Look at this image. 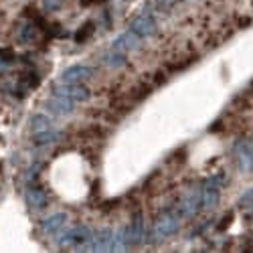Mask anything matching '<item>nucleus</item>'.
<instances>
[{
    "instance_id": "obj_19",
    "label": "nucleus",
    "mask_w": 253,
    "mask_h": 253,
    "mask_svg": "<svg viewBox=\"0 0 253 253\" xmlns=\"http://www.w3.org/2000/svg\"><path fill=\"white\" fill-rule=\"evenodd\" d=\"M126 249H128V239H126V229H116V231H112L110 251H126Z\"/></svg>"
},
{
    "instance_id": "obj_17",
    "label": "nucleus",
    "mask_w": 253,
    "mask_h": 253,
    "mask_svg": "<svg viewBox=\"0 0 253 253\" xmlns=\"http://www.w3.org/2000/svg\"><path fill=\"white\" fill-rule=\"evenodd\" d=\"M53 128V118L49 114H35L31 118V132L37 134V132H43V130H49Z\"/></svg>"
},
{
    "instance_id": "obj_21",
    "label": "nucleus",
    "mask_w": 253,
    "mask_h": 253,
    "mask_svg": "<svg viewBox=\"0 0 253 253\" xmlns=\"http://www.w3.org/2000/svg\"><path fill=\"white\" fill-rule=\"evenodd\" d=\"M41 83V77L35 71H27L20 75V87H27V89H37Z\"/></svg>"
},
{
    "instance_id": "obj_18",
    "label": "nucleus",
    "mask_w": 253,
    "mask_h": 253,
    "mask_svg": "<svg viewBox=\"0 0 253 253\" xmlns=\"http://www.w3.org/2000/svg\"><path fill=\"white\" fill-rule=\"evenodd\" d=\"M18 39H20V43H25V45L35 43V41L39 39V27L33 23V20L31 23H25L18 31Z\"/></svg>"
},
{
    "instance_id": "obj_24",
    "label": "nucleus",
    "mask_w": 253,
    "mask_h": 253,
    "mask_svg": "<svg viewBox=\"0 0 253 253\" xmlns=\"http://www.w3.org/2000/svg\"><path fill=\"white\" fill-rule=\"evenodd\" d=\"M231 221H233V213H227V215L221 219V223L217 225V231H219V233H221V231H225V229L231 225Z\"/></svg>"
},
{
    "instance_id": "obj_1",
    "label": "nucleus",
    "mask_w": 253,
    "mask_h": 253,
    "mask_svg": "<svg viewBox=\"0 0 253 253\" xmlns=\"http://www.w3.org/2000/svg\"><path fill=\"white\" fill-rule=\"evenodd\" d=\"M178 231H180V219L176 215V211H174V213H168V211H166V213H162L154 221L152 229L146 231L144 243H164L168 239H172Z\"/></svg>"
},
{
    "instance_id": "obj_28",
    "label": "nucleus",
    "mask_w": 253,
    "mask_h": 253,
    "mask_svg": "<svg viewBox=\"0 0 253 253\" xmlns=\"http://www.w3.org/2000/svg\"><path fill=\"white\" fill-rule=\"evenodd\" d=\"M251 219H253V209H251Z\"/></svg>"
},
{
    "instance_id": "obj_16",
    "label": "nucleus",
    "mask_w": 253,
    "mask_h": 253,
    "mask_svg": "<svg viewBox=\"0 0 253 253\" xmlns=\"http://www.w3.org/2000/svg\"><path fill=\"white\" fill-rule=\"evenodd\" d=\"M103 61L110 69H124L126 65H128V57H126V53H122V51L114 53V49H112V53L103 55Z\"/></svg>"
},
{
    "instance_id": "obj_20",
    "label": "nucleus",
    "mask_w": 253,
    "mask_h": 253,
    "mask_svg": "<svg viewBox=\"0 0 253 253\" xmlns=\"http://www.w3.org/2000/svg\"><path fill=\"white\" fill-rule=\"evenodd\" d=\"M93 33H95V23H93V20H87V23L75 33V41H77V43H85V41L91 39Z\"/></svg>"
},
{
    "instance_id": "obj_3",
    "label": "nucleus",
    "mask_w": 253,
    "mask_h": 253,
    "mask_svg": "<svg viewBox=\"0 0 253 253\" xmlns=\"http://www.w3.org/2000/svg\"><path fill=\"white\" fill-rule=\"evenodd\" d=\"M93 235V231L87 227V225H77L73 229H67L59 239H57V245L61 249H81L85 251V245L89 243Z\"/></svg>"
},
{
    "instance_id": "obj_6",
    "label": "nucleus",
    "mask_w": 253,
    "mask_h": 253,
    "mask_svg": "<svg viewBox=\"0 0 253 253\" xmlns=\"http://www.w3.org/2000/svg\"><path fill=\"white\" fill-rule=\"evenodd\" d=\"M233 156L237 158L239 170L249 174L253 172V140L251 138H239L233 144Z\"/></svg>"
},
{
    "instance_id": "obj_22",
    "label": "nucleus",
    "mask_w": 253,
    "mask_h": 253,
    "mask_svg": "<svg viewBox=\"0 0 253 253\" xmlns=\"http://www.w3.org/2000/svg\"><path fill=\"white\" fill-rule=\"evenodd\" d=\"M43 172V162H35V164H31V168L27 170V182H37V178H39V174Z\"/></svg>"
},
{
    "instance_id": "obj_23",
    "label": "nucleus",
    "mask_w": 253,
    "mask_h": 253,
    "mask_svg": "<svg viewBox=\"0 0 253 253\" xmlns=\"http://www.w3.org/2000/svg\"><path fill=\"white\" fill-rule=\"evenodd\" d=\"M205 184L207 186H215V188H223L225 184H227V178H225V174H213V176H209L207 180H205Z\"/></svg>"
},
{
    "instance_id": "obj_2",
    "label": "nucleus",
    "mask_w": 253,
    "mask_h": 253,
    "mask_svg": "<svg viewBox=\"0 0 253 253\" xmlns=\"http://www.w3.org/2000/svg\"><path fill=\"white\" fill-rule=\"evenodd\" d=\"M130 31L136 33L140 39H150L158 35V18L152 10V4H146L142 12L130 20Z\"/></svg>"
},
{
    "instance_id": "obj_14",
    "label": "nucleus",
    "mask_w": 253,
    "mask_h": 253,
    "mask_svg": "<svg viewBox=\"0 0 253 253\" xmlns=\"http://www.w3.org/2000/svg\"><path fill=\"white\" fill-rule=\"evenodd\" d=\"M61 138H63V134H61L59 130L49 128V130H43V132L33 134V138H31V140H33V144L37 146V148H49V146L57 144Z\"/></svg>"
},
{
    "instance_id": "obj_5",
    "label": "nucleus",
    "mask_w": 253,
    "mask_h": 253,
    "mask_svg": "<svg viewBox=\"0 0 253 253\" xmlns=\"http://www.w3.org/2000/svg\"><path fill=\"white\" fill-rule=\"evenodd\" d=\"M203 209V201H201V188L197 191H188L174 207L176 215L182 219H195L199 215V211Z\"/></svg>"
},
{
    "instance_id": "obj_4",
    "label": "nucleus",
    "mask_w": 253,
    "mask_h": 253,
    "mask_svg": "<svg viewBox=\"0 0 253 253\" xmlns=\"http://www.w3.org/2000/svg\"><path fill=\"white\" fill-rule=\"evenodd\" d=\"M51 95L69 97L77 103H85L91 99V89L85 85V83H61V85H53Z\"/></svg>"
},
{
    "instance_id": "obj_11",
    "label": "nucleus",
    "mask_w": 253,
    "mask_h": 253,
    "mask_svg": "<svg viewBox=\"0 0 253 253\" xmlns=\"http://www.w3.org/2000/svg\"><path fill=\"white\" fill-rule=\"evenodd\" d=\"M25 201L27 205L33 209V211H43L47 205H49V195L45 188H41V186H35V182L25 191Z\"/></svg>"
},
{
    "instance_id": "obj_7",
    "label": "nucleus",
    "mask_w": 253,
    "mask_h": 253,
    "mask_svg": "<svg viewBox=\"0 0 253 253\" xmlns=\"http://www.w3.org/2000/svg\"><path fill=\"white\" fill-rule=\"evenodd\" d=\"M95 71L97 69L91 65H73V67H67L59 75V79L63 83H85V81L95 77Z\"/></svg>"
},
{
    "instance_id": "obj_13",
    "label": "nucleus",
    "mask_w": 253,
    "mask_h": 253,
    "mask_svg": "<svg viewBox=\"0 0 253 253\" xmlns=\"http://www.w3.org/2000/svg\"><path fill=\"white\" fill-rule=\"evenodd\" d=\"M69 221V215L67 213H55V215H49L41 221V231L45 235H57L59 231H63V227L67 225Z\"/></svg>"
},
{
    "instance_id": "obj_26",
    "label": "nucleus",
    "mask_w": 253,
    "mask_h": 253,
    "mask_svg": "<svg viewBox=\"0 0 253 253\" xmlns=\"http://www.w3.org/2000/svg\"><path fill=\"white\" fill-rule=\"evenodd\" d=\"M247 203H253V188L247 191L243 197H241V205H247Z\"/></svg>"
},
{
    "instance_id": "obj_27",
    "label": "nucleus",
    "mask_w": 253,
    "mask_h": 253,
    "mask_svg": "<svg viewBox=\"0 0 253 253\" xmlns=\"http://www.w3.org/2000/svg\"><path fill=\"white\" fill-rule=\"evenodd\" d=\"M83 6H89V4H95V2H103V0H79Z\"/></svg>"
},
{
    "instance_id": "obj_25",
    "label": "nucleus",
    "mask_w": 253,
    "mask_h": 253,
    "mask_svg": "<svg viewBox=\"0 0 253 253\" xmlns=\"http://www.w3.org/2000/svg\"><path fill=\"white\" fill-rule=\"evenodd\" d=\"M0 61L12 63V61H16V57H14V53H12L10 49H2V51H0Z\"/></svg>"
},
{
    "instance_id": "obj_10",
    "label": "nucleus",
    "mask_w": 253,
    "mask_h": 253,
    "mask_svg": "<svg viewBox=\"0 0 253 253\" xmlns=\"http://www.w3.org/2000/svg\"><path fill=\"white\" fill-rule=\"evenodd\" d=\"M142 41L144 39H140L136 33H132L130 29L126 31V33H122L114 43H112V49L114 51H122V53H132V51H138L140 47H142Z\"/></svg>"
},
{
    "instance_id": "obj_15",
    "label": "nucleus",
    "mask_w": 253,
    "mask_h": 253,
    "mask_svg": "<svg viewBox=\"0 0 253 253\" xmlns=\"http://www.w3.org/2000/svg\"><path fill=\"white\" fill-rule=\"evenodd\" d=\"M201 201H203V209H215L221 203V188L203 184V188H201Z\"/></svg>"
},
{
    "instance_id": "obj_8",
    "label": "nucleus",
    "mask_w": 253,
    "mask_h": 253,
    "mask_svg": "<svg viewBox=\"0 0 253 253\" xmlns=\"http://www.w3.org/2000/svg\"><path fill=\"white\" fill-rule=\"evenodd\" d=\"M126 239H128V247L134 245H142L144 239H146V225H144V217L142 213H136L130 221V225L126 227Z\"/></svg>"
},
{
    "instance_id": "obj_9",
    "label": "nucleus",
    "mask_w": 253,
    "mask_h": 253,
    "mask_svg": "<svg viewBox=\"0 0 253 253\" xmlns=\"http://www.w3.org/2000/svg\"><path fill=\"white\" fill-rule=\"evenodd\" d=\"M77 108V101L69 99V97H59V95H53L51 99L45 101V110L51 114V116H71Z\"/></svg>"
},
{
    "instance_id": "obj_12",
    "label": "nucleus",
    "mask_w": 253,
    "mask_h": 253,
    "mask_svg": "<svg viewBox=\"0 0 253 253\" xmlns=\"http://www.w3.org/2000/svg\"><path fill=\"white\" fill-rule=\"evenodd\" d=\"M112 231L110 227H103L99 231L91 235L89 243L85 245V251H97V253H103V251H110V241H112Z\"/></svg>"
}]
</instances>
